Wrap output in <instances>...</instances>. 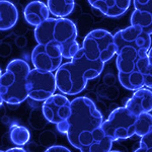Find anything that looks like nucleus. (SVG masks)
I'll return each instance as SVG.
<instances>
[{
	"label": "nucleus",
	"instance_id": "nucleus-1",
	"mask_svg": "<svg viewBox=\"0 0 152 152\" xmlns=\"http://www.w3.org/2000/svg\"><path fill=\"white\" fill-rule=\"evenodd\" d=\"M71 115L56 125L60 133L66 134L69 143L82 152H107L113 142L102 129L104 117L91 99L75 97L71 102Z\"/></svg>",
	"mask_w": 152,
	"mask_h": 152
},
{
	"label": "nucleus",
	"instance_id": "nucleus-2",
	"mask_svg": "<svg viewBox=\"0 0 152 152\" xmlns=\"http://www.w3.org/2000/svg\"><path fill=\"white\" fill-rule=\"evenodd\" d=\"M104 64V62L90 56L81 47L70 62L62 64L56 71L58 89L63 94H78L85 89L89 80L99 77Z\"/></svg>",
	"mask_w": 152,
	"mask_h": 152
},
{
	"label": "nucleus",
	"instance_id": "nucleus-3",
	"mask_svg": "<svg viewBox=\"0 0 152 152\" xmlns=\"http://www.w3.org/2000/svg\"><path fill=\"white\" fill-rule=\"evenodd\" d=\"M35 38L38 44L58 46L65 59H72L81 48L76 41V26L68 18H48L36 28Z\"/></svg>",
	"mask_w": 152,
	"mask_h": 152
},
{
	"label": "nucleus",
	"instance_id": "nucleus-4",
	"mask_svg": "<svg viewBox=\"0 0 152 152\" xmlns=\"http://www.w3.org/2000/svg\"><path fill=\"white\" fill-rule=\"evenodd\" d=\"M148 63V52L145 51L125 49L118 53L116 64L122 86L134 91L144 87Z\"/></svg>",
	"mask_w": 152,
	"mask_h": 152
},
{
	"label": "nucleus",
	"instance_id": "nucleus-5",
	"mask_svg": "<svg viewBox=\"0 0 152 152\" xmlns=\"http://www.w3.org/2000/svg\"><path fill=\"white\" fill-rule=\"evenodd\" d=\"M31 71L29 65L23 59H14L6 66L0 78L1 102L16 105L28 97L26 79Z\"/></svg>",
	"mask_w": 152,
	"mask_h": 152
},
{
	"label": "nucleus",
	"instance_id": "nucleus-6",
	"mask_svg": "<svg viewBox=\"0 0 152 152\" xmlns=\"http://www.w3.org/2000/svg\"><path fill=\"white\" fill-rule=\"evenodd\" d=\"M138 116L132 114L126 107L114 110L102 123L104 134L112 141L129 139L136 135Z\"/></svg>",
	"mask_w": 152,
	"mask_h": 152
},
{
	"label": "nucleus",
	"instance_id": "nucleus-7",
	"mask_svg": "<svg viewBox=\"0 0 152 152\" xmlns=\"http://www.w3.org/2000/svg\"><path fill=\"white\" fill-rule=\"evenodd\" d=\"M81 47L90 56L104 63L116 55L114 35L105 29H94L88 33Z\"/></svg>",
	"mask_w": 152,
	"mask_h": 152
},
{
	"label": "nucleus",
	"instance_id": "nucleus-8",
	"mask_svg": "<svg viewBox=\"0 0 152 152\" xmlns=\"http://www.w3.org/2000/svg\"><path fill=\"white\" fill-rule=\"evenodd\" d=\"M28 97L36 102H45L58 89L56 75L52 71L31 69L26 79Z\"/></svg>",
	"mask_w": 152,
	"mask_h": 152
},
{
	"label": "nucleus",
	"instance_id": "nucleus-9",
	"mask_svg": "<svg viewBox=\"0 0 152 152\" xmlns=\"http://www.w3.org/2000/svg\"><path fill=\"white\" fill-rule=\"evenodd\" d=\"M114 42L116 45V55L125 49H134L148 52L152 46L151 35L134 26L118 31L114 35Z\"/></svg>",
	"mask_w": 152,
	"mask_h": 152
},
{
	"label": "nucleus",
	"instance_id": "nucleus-10",
	"mask_svg": "<svg viewBox=\"0 0 152 152\" xmlns=\"http://www.w3.org/2000/svg\"><path fill=\"white\" fill-rule=\"evenodd\" d=\"M62 60L61 49L54 44H38L31 52V63L40 70L57 71Z\"/></svg>",
	"mask_w": 152,
	"mask_h": 152
},
{
	"label": "nucleus",
	"instance_id": "nucleus-11",
	"mask_svg": "<svg viewBox=\"0 0 152 152\" xmlns=\"http://www.w3.org/2000/svg\"><path fill=\"white\" fill-rule=\"evenodd\" d=\"M71 102L63 94L51 95L43 104V115L48 122L57 125L64 122L71 115Z\"/></svg>",
	"mask_w": 152,
	"mask_h": 152
},
{
	"label": "nucleus",
	"instance_id": "nucleus-12",
	"mask_svg": "<svg viewBox=\"0 0 152 152\" xmlns=\"http://www.w3.org/2000/svg\"><path fill=\"white\" fill-rule=\"evenodd\" d=\"M125 107L136 116L152 112V90L145 86L135 90Z\"/></svg>",
	"mask_w": 152,
	"mask_h": 152
},
{
	"label": "nucleus",
	"instance_id": "nucleus-13",
	"mask_svg": "<svg viewBox=\"0 0 152 152\" xmlns=\"http://www.w3.org/2000/svg\"><path fill=\"white\" fill-rule=\"evenodd\" d=\"M88 3L107 18H119L129 9L131 0H88Z\"/></svg>",
	"mask_w": 152,
	"mask_h": 152
},
{
	"label": "nucleus",
	"instance_id": "nucleus-14",
	"mask_svg": "<svg viewBox=\"0 0 152 152\" xmlns=\"http://www.w3.org/2000/svg\"><path fill=\"white\" fill-rule=\"evenodd\" d=\"M23 15L26 23L37 28L48 18H49L50 10L48 8V5H46L44 2L35 0V1L29 2L23 10Z\"/></svg>",
	"mask_w": 152,
	"mask_h": 152
},
{
	"label": "nucleus",
	"instance_id": "nucleus-15",
	"mask_svg": "<svg viewBox=\"0 0 152 152\" xmlns=\"http://www.w3.org/2000/svg\"><path fill=\"white\" fill-rule=\"evenodd\" d=\"M0 10H1V21H0L1 31H7L13 28L18 19V10L16 6L9 0H1Z\"/></svg>",
	"mask_w": 152,
	"mask_h": 152
},
{
	"label": "nucleus",
	"instance_id": "nucleus-16",
	"mask_svg": "<svg viewBox=\"0 0 152 152\" xmlns=\"http://www.w3.org/2000/svg\"><path fill=\"white\" fill-rule=\"evenodd\" d=\"M48 8L50 13L57 18H66L72 13L75 6L74 0H48Z\"/></svg>",
	"mask_w": 152,
	"mask_h": 152
},
{
	"label": "nucleus",
	"instance_id": "nucleus-17",
	"mask_svg": "<svg viewBox=\"0 0 152 152\" xmlns=\"http://www.w3.org/2000/svg\"><path fill=\"white\" fill-rule=\"evenodd\" d=\"M131 26H138L145 33L152 35V13L135 9L131 15Z\"/></svg>",
	"mask_w": 152,
	"mask_h": 152
},
{
	"label": "nucleus",
	"instance_id": "nucleus-18",
	"mask_svg": "<svg viewBox=\"0 0 152 152\" xmlns=\"http://www.w3.org/2000/svg\"><path fill=\"white\" fill-rule=\"evenodd\" d=\"M31 138V133L26 127L12 125L10 128V140L16 146H24Z\"/></svg>",
	"mask_w": 152,
	"mask_h": 152
},
{
	"label": "nucleus",
	"instance_id": "nucleus-19",
	"mask_svg": "<svg viewBox=\"0 0 152 152\" xmlns=\"http://www.w3.org/2000/svg\"><path fill=\"white\" fill-rule=\"evenodd\" d=\"M152 131V115L149 113H143L138 115V127L136 136L142 137Z\"/></svg>",
	"mask_w": 152,
	"mask_h": 152
},
{
	"label": "nucleus",
	"instance_id": "nucleus-20",
	"mask_svg": "<svg viewBox=\"0 0 152 152\" xmlns=\"http://www.w3.org/2000/svg\"><path fill=\"white\" fill-rule=\"evenodd\" d=\"M136 152H152V131L141 137L138 148H135Z\"/></svg>",
	"mask_w": 152,
	"mask_h": 152
},
{
	"label": "nucleus",
	"instance_id": "nucleus-21",
	"mask_svg": "<svg viewBox=\"0 0 152 152\" xmlns=\"http://www.w3.org/2000/svg\"><path fill=\"white\" fill-rule=\"evenodd\" d=\"M148 68L145 75V81H144V86L152 89V46L148 51Z\"/></svg>",
	"mask_w": 152,
	"mask_h": 152
},
{
	"label": "nucleus",
	"instance_id": "nucleus-22",
	"mask_svg": "<svg viewBox=\"0 0 152 152\" xmlns=\"http://www.w3.org/2000/svg\"><path fill=\"white\" fill-rule=\"evenodd\" d=\"M135 9L152 13V0H133Z\"/></svg>",
	"mask_w": 152,
	"mask_h": 152
},
{
	"label": "nucleus",
	"instance_id": "nucleus-23",
	"mask_svg": "<svg viewBox=\"0 0 152 152\" xmlns=\"http://www.w3.org/2000/svg\"><path fill=\"white\" fill-rule=\"evenodd\" d=\"M46 151H48V152H52V151H60V152L65 151V152H69L70 150L68 148H66L65 146L54 145V146H51V147H49V148H47V150H46Z\"/></svg>",
	"mask_w": 152,
	"mask_h": 152
},
{
	"label": "nucleus",
	"instance_id": "nucleus-24",
	"mask_svg": "<svg viewBox=\"0 0 152 152\" xmlns=\"http://www.w3.org/2000/svg\"><path fill=\"white\" fill-rule=\"evenodd\" d=\"M7 152H12V151H20V152H24L26 150L23 149V146H18V147H14V148H10V149H7Z\"/></svg>",
	"mask_w": 152,
	"mask_h": 152
}]
</instances>
